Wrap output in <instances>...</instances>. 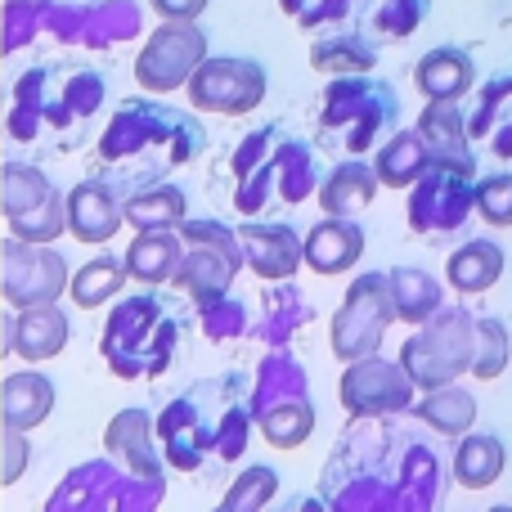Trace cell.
Instances as JSON below:
<instances>
[{
	"label": "cell",
	"instance_id": "b9f144b4",
	"mask_svg": "<svg viewBox=\"0 0 512 512\" xmlns=\"http://www.w3.org/2000/svg\"><path fill=\"white\" fill-rule=\"evenodd\" d=\"M162 18H198L207 9V0H149Z\"/></svg>",
	"mask_w": 512,
	"mask_h": 512
},
{
	"label": "cell",
	"instance_id": "7a4b0ae2",
	"mask_svg": "<svg viewBox=\"0 0 512 512\" xmlns=\"http://www.w3.org/2000/svg\"><path fill=\"white\" fill-rule=\"evenodd\" d=\"M180 342V319L162 297H131L113 310L108 333L99 342L104 360L113 364L122 378H140V373H162L171 364V351Z\"/></svg>",
	"mask_w": 512,
	"mask_h": 512
},
{
	"label": "cell",
	"instance_id": "8992f818",
	"mask_svg": "<svg viewBox=\"0 0 512 512\" xmlns=\"http://www.w3.org/2000/svg\"><path fill=\"white\" fill-rule=\"evenodd\" d=\"M423 333H414L400 351V364L414 378V387L432 391L454 382L459 373L472 369V333H477V319L468 310H436L432 319H423Z\"/></svg>",
	"mask_w": 512,
	"mask_h": 512
},
{
	"label": "cell",
	"instance_id": "ba28073f",
	"mask_svg": "<svg viewBox=\"0 0 512 512\" xmlns=\"http://www.w3.org/2000/svg\"><path fill=\"white\" fill-rule=\"evenodd\" d=\"M162 149L176 153V162L194 158L203 149V131L198 122H189L185 113H171V108H158V104H122L113 117V126L104 131V158H131L140 149Z\"/></svg>",
	"mask_w": 512,
	"mask_h": 512
},
{
	"label": "cell",
	"instance_id": "e0dca14e",
	"mask_svg": "<svg viewBox=\"0 0 512 512\" xmlns=\"http://www.w3.org/2000/svg\"><path fill=\"white\" fill-rule=\"evenodd\" d=\"M68 342V319L41 301V306H23V315L5 319V351L23 355V360H50Z\"/></svg>",
	"mask_w": 512,
	"mask_h": 512
},
{
	"label": "cell",
	"instance_id": "8fae6325",
	"mask_svg": "<svg viewBox=\"0 0 512 512\" xmlns=\"http://www.w3.org/2000/svg\"><path fill=\"white\" fill-rule=\"evenodd\" d=\"M180 239L194 243V252L180 256L176 283L194 292L198 306H203V301H212V297H221V292L230 288V279L239 274V265L248 261V256H243V243L234 239L225 225H216V221L180 225Z\"/></svg>",
	"mask_w": 512,
	"mask_h": 512
},
{
	"label": "cell",
	"instance_id": "83f0119b",
	"mask_svg": "<svg viewBox=\"0 0 512 512\" xmlns=\"http://www.w3.org/2000/svg\"><path fill=\"white\" fill-rule=\"evenodd\" d=\"M180 256H185V248H180L176 230H144L131 243V252H126V270L144 283H162V279H176Z\"/></svg>",
	"mask_w": 512,
	"mask_h": 512
},
{
	"label": "cell",
	"instance_id": "7402d4cb",
	"mask_svg": "<svg viewBox=\"0 0 512 512\" xmlns=\"http://www.w3.org/2000/svg\"><path fill=\"white\" fill-rule=\"evenodd\" d=\"M508 468V450L499 436L490 432H463L459 436V450H454V481L463 490H486L504 477Z\"/></svg>",
	"mask_w": 512,
	"mask_h": 512
},
{
	"label": "cell",
	"instance_id": "44dd1931",
	"mask_svg": "<svg viewBox=\"0 0 512 512\" xmlns=\"http://www.w3.org/2000/svg\"><path fill=\"white\" fill-rule=\"evenodd\" d=\"M117 225H122V207H117L113 189H104V185L72 189V198H68V230H72V239L104 243V239H113V234H117Z\"/></svg>",
	"mask_w": 512,
	"mask_h": 512
},
{
	"label": "cell",
	"instance_id": "ab89813d",
	"mask_svg": "<svg viewBox=\"0 0 512 512\" xmlns=\"http://www.w3.org/2000/svg\"><path fill=\"white\" fill-rule=\"evenodd\" d=\"M274 495V472L270 468H252L248 477L239 481V490H234L230 499H225V508H256V504H265V499Z\"/></svg>",
	"mask_w": 512,
	"mask_h": 512
},
{
	"label": "cell",
	"instance_id": "ac0fdd59",
	"mask_svg": "<svg viewBox=\"0 0 512 512\" xmlns=\"http://www.w3.org/2000/svg\"><path fill=\"white\" fill-rule=\"evenodd\" d=\"M301 256L315 274H342L364 256V230L351 216H324L301 243Z\"/></svg>",
	"mask_w": 512,
	"mask_h": 512
},
{
	"label": "cell",
	"instance_id": "30bf717a",
	"mask_svg": "<svg viewBox=\"0 0 512 512\" xmlns=\"http://www.w3.org/2000/svg\"><path fill=\"white\" fill-rule=\"evenodd\" d=\"M396 319V297H391V274L373 270L360 274L346 292L342 310L333 315V355L337 360H360L382 346V333Z\"/></svg>",
	"mask_w": 512,
	"mask_h": 512
},
{
	"label": "cell",
	"instance_id": "603a6c76",
	"mask_svg": "<svg viewBox=\"0 0 512 512\" xmlns=\"http://www.w3.org/2000/svg\"><path fill=\"white\" fill-rule=\"evenodd\" d=\"M378 185H382L378 171H373L369 162L351 158V162H342V167H333V176L324 180V189H319V207H324L328 216H355L373 203Z\"/></svg>",
	"mask_w": 512,
	"mask_h": 512
},
{
	"label": "cell",
	"instance_id": "8d00e7d4",
	"mask_svg": "<svg viewBox=\"0 0 512 512\" xmlns=\"http://www.w3.org/2000/svg\"><path fill=\"white\" fill-rule=\"evenodd\" d=\"M427 5H432V0H382V9H378V32H387V36H409V32H418V23L427 18Z\"/></svg>",
	"mask_w": 512,
	"mask_h": 512
},
{
	"label": "cell",
	"instance_id": "4316f807",
	"mask_svg": "<svg viewBox=\"0 0 512 512\" xmlns=\"http://www.w3.org/2000/svg\"><path fill=\"white\" fill-rule=\"evenodd\" d=\"M387 274H391V297H396V319L423 324V319H432L436 310H441L445 292L427 270H418V265H396V270H387Z\"/></svg>",
	"mask_w": 512,
	"mask_h": 512
},
{
	"label": "cell",
	"instance_id": "4fadbf2b",
	"mask_svg": "<svg viewBox=\"0 0 512 512\" xmlns=\"http://www.w3.org/2000/svg\"><path fill=\"white\" fill-rule=\"evenodd\" d=\"M0 292H5L9 306H41V301H54L63 288H68V265H63L59 252L36 248L32 239H5L0 248Z\"/></svg>",
	"mask_w": 512,
	"mask_h": 512
},
{
	"label": "cell",
	"instance_id": "2e32d148",
	"mask_svg": "<svg viewBox=\"0 0 512 512\" xmlns=\"http://www.w3.org/2000/svg\"><path fill=\"white\" fill-rule=\"evenodd\" d=\"M472 149H486L495 158H512V68L495 72L481 90L477 108L468 117Z\"/></svg>",
	"mask_w": 512,
	"mask_h": 512
},
{
	"label": "cell",
	"instance_id": "1f68e13d",
	"mask_svg": "<svg viewBox=\"0 0 512 512\" xmlns=\"http://www.w3.org/2000/svg\"><path fill=\"white\" fill-rule=\"evenodd\" d=\"M508 355H512V337L504 328V319L495 315H481L477 319V333H472V369L481 382H495L499 373L508 369Z\"/></svg>",
	"mask_w": 512,
	"mask_h": 512
},
{
	"label": "cell",
	"instance_id": "f1b7e54d",
	"mask_svg": "<svg viewBox=\"0 0 512 512\" xmlns=\"http://www.w3.org/2000/svg\"><path fill=\"white\" fill-rule=\"evenodd\" d=\"M418 135H423L427 153H454V158H463V153L472 149L468 122H463V113H459V99H427Z\"/></svg>",
	"mask_w": 512,
	"mask_h": 512
},
{
	"label": "cell",
	"instance_id": "484cf974",
	"mask_svg": "<svg viewBox=\"0 0 512 512\" xmlns=\"http://www.w3.org/2000/svg\"><path fill=\"white\" fill-rule=\"evenodd\" d=\"M104 445L108 454H122L126 468L144 481H162L158 477V459H153V445H149V418L140 409H122V414L108 423L104 432Z\"/></svg>",
	"mask_w": 512,
	"mask_h": 512
},
{
	"label": "cell",
	"instance_id": "d6986e66",
	"mask_svg": "<svg viewBox=\"0 0 512 512\" xmlns=\"http://www.w3.org/2000/svg\"><path fill=\"white\" fill-rule=\"evenodd\" d=\"M243 256L261 279H288L306 256H301V239L292 234V225H243L239 230Z\"/></svg>",
	"mask_w": 512,
	"mask_h": 512
},
{
	"label": "cell",
	"instance_id": "4dcf8cb0",
	"mask_svg": "<svg viewBox=\"0 0 512 512\" xmlns=\"http://www.w3.org/2000/svg\"><path fill=\"white\" fill-rule=\"evenodd\" d=\"M432 162V153H427L423 135L418 131H400L396 140L387 144V149L378 153V162H373V171H378L382 185H396V189H409L418 176H423V167Z\"/></svg>",
	"mask_w": 512,
	"mask_h": 512
},
{
	"label": "cell",
	"instance_id": "ffe728a7",
	"mask_svg": "<svg viewBox=\"0 0 512 512\" xmlns=\"http://www.w3.org/2000/svg\"><path fill=\"white\" fill-rule=\"evenodd\" d=\"M414 81L427 99H463L477 81V63L463 45H436L418 59L414 68Z\"/></svg>",
	"mask_w": 512,
	"mask_h": 512
},
{
	"label": "cell",
	"instance_id": "7bdbcfd3",
	"mask_svg": "<svg viewBox=\"0 0 512 512\" xmlns=\"http://www.w3.org/2000/svg\"><path fill=\"white\" fill-rule=\"evenodd\" d=\"M0 126H5V113H0Z\"/></svg>",
	"mask_w": 512,
	"mask_h": 512
},
{
	"label": "cell",
	"instance_id": "d590c367",
	"mask_svg": "<svg viewBox=\"0 0 512 512\" xmlns=\"http://www.w3.org/2000/svg\"><path fill=\"white\" fill-rule=\"evenodd\" d=\"M477 212L486 225L508 230L512 225V171H495V176L477 180Z\"/></svg>",
	"mask_w": 512,
	"mask_h": 512
},
{
	"label": "cell",
	"instance_id": "e575fe53",
	"mask_svg": "<svg viewBox=\"0 0 512 512\" xmlns=\"http://www.w3.org/2000/svg\"><path fill=\"white\" fill-rule=\"evenodd\" d=\"M126 279V265L117 256H99V261L81 265L77 279H72V301L77 306H99L104 297H113Z\"/></svg>",
	"mask_w": 512,
	"mask_h": 512
},
{
	"label": "cell",
	"instance_id": "9c48e42d",
	"mask_svg": "<svg viewBox=\"0 0 512 512\" xmlns=\"http://www.w3.org/2000/svg\"><path fill=\"white\" fill-rule=\"evenodd\" d=\"M0 212L18 239L32 243H50L68 230V203L59 198V189L23 162H5L0 171Z\"/></svg>",
	"mask_w": 512,
	"mask_h": 512
},
{
	"label": "cell",
	"instance_id": "5b68a950",
	"mask_svg": "<svg viewBox=\"0 0 512 512\" xmlns=\"http://www.w3.org/2000/svg\"><path fill=\"white\" fill-rule=\"evenodd\" d=\"M409 198V221L418 234H454L463 230L468 212H477V158L463 153H432L423 176L414 180Z\"/></svg>",
	"mask_w": 512,
	"mask_h": 512
},
{
	"label": "cell",
	"instance_id": "6da1fadb",
	"mask_svg": "<svg viewBox=\"0 0 512 512\" xmlns=\"http://www.w3.org/2000/svg\"><path fill=\"white\" fill-rule=\"evenodd\" d=\"M234 171H239L234 207L243 216L261 212L270 198L301 203L315 189V153H310V144H301V140L279 144V131H256L252 140H243Z\"/></svg>",
	"mask_w": 512,
	"mask_h": 512
},
{
	"label": "cell",
	"instance_id": "f546056e",
	"mask_svg": "<svg viewBox=\"0 0 512 512\" xmlns=\"http://www.w3.org/2000/svg\"><path fill=\"white\" fill-rule=\"evenodd\" d=\"M418 418H423L427 427H436L441 436H463V432H472V423H477V400H472L463 387L445 382V387H432L423 396Z\"/></svg>",
	"mask_w": 512,
	"mask_h": 512
},
{
	"label": "cell",
	"instance_id": "9a60e30c",
	"mask_svg": "<svg viewBox=\"0 0 512 512\" xmlns=\"http://www.w3.org/2000/svg\"><path fill=\"white\" fill-rule=\"evenodd\" d=\"M342 405L355 418H378V414H400L414 405V378L405 373V364H387L373 355L351 360V369L342 373Z\"/></svg>",
	"mask_w": 512,
	"mask_h": 512
},
{
	"label": "cell",
	"instance_id": "52a82bcc",
	"mask_svg": "<svg viewBox=\"0 0 512 512\" xmlns=\"http://www.w3.org/2000/svg\"><path fill=\"white\" fill-rule=\"evenodd\" d=\"M252 418L256 427L265 432V441L279 445V450H292L310 436L315 427V409H310V391H306V373L288 360V355H274L265 360L261 378H256V391H252Z\"/></svg>",
	"mask_w": 512,
	"mask_h": 512
},
{
	"label": "cell",
	"instance_id": "5bb4252c",
	"mask_svg": "<svg viewBox=\"0 0 512 512\" xmlns=\"http://www.w3.org/2000/svg\"><path fill=\"white\" fill-rule=\"evenodd\" d=\"M189 99L203 113L243 117L265 99V68L252 59H203L189 77Z\"/></svg>",
	"mask_w": 512,
	"mask_h": 512
},
{
	"label": "cell",
	"instance_id": "f35d334b",
	"mask_svg": "<svg viewBox=\"0 0 512 512\" xmlns=\"http://www.w3.org/2000/svg\"><path fill=\"white\" fill-rule=\"evenodd\" d=\"M243 306L239 301H230L221 292V297H212V301H203V324H207V333L212 337H234V333H243Z\"/></svg>",
	"mask_w": 512,
	"mask_h": 512
},
{
	"label": "cell",
	"instance_id": "836d02e7",
	"mask_svg": "<svg viewBox=\"0 0 512 512\" xmlns=\"http://www.w3.org/2000/svg\"><path fill=\"white\" fill-rule=\"evenodd\" d=\"M122 216L140 230H171V225L185 216V194L180 189H149V194L131 198L122 207Z\"/></svg>",
	"mask_w": 512,
	"mask_h": 512
},
{
	"label": "cell",
	"instance_id": "d4e9b609",
	"mask_svg": "<svg viewBox=\"0 0 512 512\" xmlns=\"http://www.w3.org/2000/svg\"><path fill=\"white\" fill-rule=\"evenodd\" d=\"M504 274V248L490 239H468L459 252L445 261V279L454 292H486Z\"/></svg>",
	"mask_w": 512,
	"mask_h": 512
},
{
	"label": "cell",
	"instance_id": "277c9868",
	"mask_svg": "<svg viewBox=\"0 0 512 512\" xmlns=\"http://www.w3.org/2000/svg\"><path fill=\"white\" fill-rule=\"evenodd\" d=\"M396 117V90L369 81L364 72H346L342 81H333L324 90V108H319V126L333 140H342L346 153H364L373 140H382L396 126Z\"/></svg>",
	"mask_w": 512,
	"mask_h": 512
},
{
	"label": "cell",
	"instance_id": "60d3db41",
	"mask_svg": "<svg viewBox=\"0 0 512 512\" xmlns=\"http://www.w3.org/2000/svg\"><path fill=\"white\" fill-rule=\"evenodd\" d=\"M27 463V441L18 427H5V481H18V472H23Z\"/></svg>",
	"mask_w": 512,
	"mask_h": 512
},
{
	"label": "cell",
	"instance_id": "7c38bea8",
	"mask_svg": "<svg viewBox=\"0 0 512 512\" xmlns=\"http://www.w3.org/2000/svg\"><path fill=\"white\" fill-rule=\"evenodd\" d=\"M203 59L207 36L194 27V18H167V27H158L135 59V77L149 90H176L194 77Z\"/></svg>",
	"mask_w": 512,
	"mask_h": 512
},
{
	"label": "cell",
	"instance_id": "cb8c5ba5",
	"mask_svg": "<svg viewBox=\"0 0 512 512\" xmlns=\"http://www.w3.org/2000/svg\"><path fill=\"white\" fill-rule=\"evenodd\" d=\"M50 405H54V387L45 373H32V369L14 373L0 387V418H5V427H18V432L41 423L50 414Z\"/></svg>",
	"mask_w": 512,
	"mask_h": 512
},
{
	"label": "cell",
	"instance_id": "74e56055",
	"mask_svg": "<svg viewBox=\"0 0 512 512\" xmlns=\"http://www.w3.org/2000/svg\"><path fill=\"white\" fill-rule=\"evenodd\" d=\"M301 27H319V23H337L355 9V0H279Z\"/></svg>",
	"mask_w": 512,
	"mask_h": 512
},
{
	"label": "cell",
	"instance_id": "d6a6232c",
	"mask_svg": "<svg viewBox=\"0 0 512 512\" xmlns=\"http://www.w3.org/2000/svg\"><path fill=\"white\" fill-rule=\"evenodd\" d=\"M310 63H315L319 72L346 77V72H369L373 63H378V50H373L369 41H360V36H333V41H319L315 50H310Z\"/></svg>",
	"mask_w": 512,
	"mask_h": 512
},
{
	"label": "cell",
	"instance_id": "3957f363",
	"mask_svg": "<svg viewBox=\"0 0 512 512\" xmlns=\"http://www.w3.org/2000/svg\"><path fill=\"white\" fill-rule=\"evenodd\" d=\"M248 423H252V405L248 400H225L216 409V418L198 405V391H189L185 400L162 414V441H167V459L176 468L194 472L203 468L207 454L216 459H239L243 450V436H248Z\"/></svg>",
	"mask_w": 512,
	"mask_h": 512
}]
</instances>
